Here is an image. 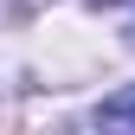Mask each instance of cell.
Wrapping results in <instances>:
<instances>
[{
  "instance_id": "6da1fadb",
  "label": "cell",
  "mask_w": 135,
  "mask_h": 135,
  "mask_svg": "<svg viewBox=\"0 0 135 135\" xmlns=\"http://www.w3.org/2000/svg\"><path fill=\"white\" fill-rule=\"evenodd\" d=\"M90 122H97V129H122V135H135V84H122L116 97H103Z\"/></svg>"
},
{
  "instance_id": "7a4b0ae2",
  "label": "cell",
  "mask_w": 135,
  "mask_h": 135,
  "mask_svg": "<svg viewBox=\"0 0 135 135\" xmlns=\"http://www.w3.org/2000/svg\"><path fill=\"white\" fill-rule=\"evenodd\" d=\"M129 39H135V20H129Z\"/></svg>"
}]
</instances>
